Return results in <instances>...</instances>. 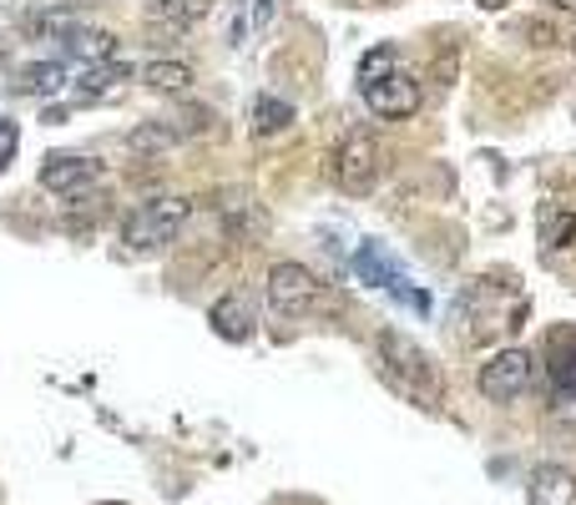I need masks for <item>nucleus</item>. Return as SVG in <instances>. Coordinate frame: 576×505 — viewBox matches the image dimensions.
I'll return each instance as SVG.
<instances>
[{
	"label": "nucleus",
	"mask_w": 576,
	"mask_h": 505,
	"mask_svg": "<svg viewBox=\"0 0 576 505\" xmlns=\"http://www.w3.org/2000/svg\"><path fill=\"white\" fill-rule=\"evenodd\" d=\"M374 354H380V379L395 389L399 399H409V405H420V409L440 405V374H435L430 354H425L415 339H405L399 329H384V334L374 339Z\"/></svg>",
	"instance_id": "obj_1"
},
{
	"label": "nucleus",
	"mask_w": 576,
	"mask_h": 505,
	"mask_svg": "<svg viewBox=\"0 0 576 505\" xmlns=\"http://www.w3.org/2000/svg\"><path fill=\"white\" fill-rule=\"evenodd\" d=\"M188 213H192L188 197H152V203L132 207L121 217V243H127V253H162L182 233Z\"/></svg>",
	"instance_id": "obj_2"
},
{
	"label": "nucleus",
	"mask_w": 576,
	"mask_h": 505,
	"mask_svg": "<svg viewBox=\"0 0 576 505\" xmlns=\"http://www.w3.org/2000/svg\"><path fill=\"white\" fill-rule=\"evenodd\" d=\"M380 168H384V152H380L374 127H349L344 142H339V152H334V182L344 187L349 197H364V193H374Z\"/></svg>",
	"instance_id": "obj_3"
},
{
	"label": "nucleus",
	"mask_w": 576,
	"mask_h": 505,
	"mask_svg": "<svg viewBox=\"0 0 576 505\" xmlns=\"http://www.w3.org/2000/svg\"><path fill=\"white\" fill-rule=\"evenodd\" d=\"M360 92H364V107L384 121H405L420 111V82L409 72H384L374 82H360Z\"/></svg>",
	"instance_id": "obj_4"
},
{
	"label": "nucleus",
	"mask_w": 576,
	"mask_h": 505,
	"mask_svg": "<svg viewBox=\"0 0 576 505\" xmlns=\"http://www.w3.org/2000/svg\"><path fill=\"white\" fill-rule=\"evenodd\" d=\"M264 293L278 313L299 319V313H309L313 303H319V278H313L303 264H274L264 278Z\"/></svg>",
	"instance_id": "obj_5"
},
{
	"label": "nucleus",
	"mask_w": 576,
	"mask_h": 505,
	"mask_svg": "<svg viewBox=\"0 0 576 505\" xmlns=\"http://www.w3.org/2000/svg\"><path fill=\"white\" fill-rule=\"evenodd\" d=\"M531 385V354L526 350H501L491 359L480 364V395L491 399V405H511L521 399Z\"/></svg>",
	"instance_id": "obj_6"
},
{
	"label": "nucleus",
	"mask_w": 576,
	"mask_h": 505,
	"mask_svg": "<svg viewBox=\"0 0 576 505\" xmlns=\"http://www.w3.org/2000/svg\"><path fill=\"white\" fill-rule=\"evenodd\" d=\"M41 187L56 197H66V203H86L96 187V162L92 157H76V152H51L46 162H41Z\"/></svg>",
	"instance_id": "obj_7"
},
{
	"label": "nucleus",
	"mask_w": 576,
	"mask_h": 505,
	"mask_svg": "<svg viewBox=\"0 0 576 505\" xmlns=\"http://www.w3.org/2000/svg\"><path fill=\"white\" fill-rule=\"evenodd\" d=\"M56 46H61V61H86V66H96V61H107L111 51H117V36L102 31V25H76L72 21Z\"/></svg>",
	"instance_id": "obj_8"
},
{
	"label": "nucleus",
	"mask_w": 576,
	"mask_h": 505,
	"mask_svg": "<svg viewBox=\"0 0 576 505\" xmlns=\"http://www.w3.org/2000/svg\"><path fill=\"white\" fill-rule=\"evenodd\" d=\"M531 505H576V475L566 465H536L526 481Z\"/></svg>",
	"instance_id": "obj_9"
},
{
	"label": "nucleus",
	"mask_w": 576,
	"mask_h": 505,
	"mask_svg": "<svg viewBox=\"0 0 576 505\" xmlns=\"http://www.w3.org/2000/svg\"><path fill=\"white\" fill-rule=\"evenodd\" d=\"M217 217H223V228L233 233V238H253V233H264V207L253 203L248 193H223L217 197Z\"/></svg>",
	"instance_id": "obj_10"
},
{
	"label": "nucleus",
	"mask_w": 576,
	"mask_h": 505,
	"mask_svg": "<svg viewBox=\"0 0 576 505\" xmlns=\"http://www.w3.org/2000/svg\"><path fill=\"white\" fill-rule=\"evenodd\" d=\"M207 324H213L217 339H228V344H243V339H253V309L238 299V293H228V299H217V303H213Z\"/></svg>",
	"instance_id": "obj_11"
},
{
	"label": "nucleus",
	"mask_w": 576,
	"mask_h": 505,
	"mask_svg": "<svg viewBox=\"0 0 576 505\" xmlns=\"http://www.w3.org/2000/svg\"><path fill=\"white\" fill-rule=\"evenodd\" d=\"M15 86H21L25 97H56L61 86H66V61H31V66H21V76H15Z\"/></svg>",
	"instance_id": "obj_12"
},
{
	"label": "nucleus",
	"mask_w": 576,
	"mask_h": 505,
	"mask_svg": "<svg viewBox=\"0 0 576 505\" xmlns=\"http://www.w3.org/2000/svg\"><path fill=\"white\" fill-rule=\"evenodd\" d=\"M207 11H213V0H152V6H147V21L188 31V25H198Z\"/></svg>",
	"instance_id": "obj_13"
},
{
	"label": "nucleus",
	"mask_w": 576,
	"mask_h": 505,
	"mask_svg": "<svg viewBox=\"0 0 576 505\" xmlns=\"http://www.w3.org/2000/svg\"><path fill=\"white\" fill-rule=\"evenodd\" d=\"M137 82L147 86V92H188L192 86V66H182V61H147V66H137Z\"/></svg>",
	"instance_id": "obj_14"
},
{
	"label": "nucleus",
	"mask_w": 576,
	"mask_h": 505,
	"mask_svg": "<svg viewBox=\"0 0 576 505\" xmlns=\"http://www.w3.org/2000/svg\"><path fill=\"white\" fill-rule=\"evenodd\" d=\"M354 273H360L364 283H374V289H384V283H390V289H395V283H399L395 264H390V258H384V248H380V243H364V248L354 253Z\"/></svg>",
	"instance_id": "obj_15"
},
{
	"label": "nucleus",
	"mask_w": 576,
	"mask_h": 505,
	"mask_svg": "<svg viewBox=\"0 0 576 505\" xmlns=\"http://www.w3.org/2000/svg\"><path fill=\"white\" fill-rule=\"evenodd\" d=\"M288 121H294V107H288L284 97H258V101H253V132H258V137L284 132Z\"/></svg>",
	"instance_id": "obj_16"
},
{
	"label": "nucleus",
	"mask_w": 576,
	"mask_h": 505,
	"mask_svg": "<svg viewBox=\"0 0 576 505\" xmlns=\"http://www.w3.org/2000/svg\"><path fill=\"white\" fill-rule=\"evenodd\" d=\"M178 142V127H162V121H147L137 132H127V147L132 152H162V147Z\"/></svg>",
	"instance_id": "obj_17"
},
{
	"label": "nucleus",
	"mask_w": 576,
	"mask_h": 505,
	"mask_svg": "<svg viewBox=\"0 0 576 505\" xmlns=\"http://www.w3.org/2000/svg\"><path fill=\"white\" fill-rule=\"evenodd\" d=\"M127 76H132V66H102V61H96V66H86L82 72V97H96V92H107V86H117V82H127Z\"/></svg>",
	"instance_id": "obj_18"
},
{
	"label": "nucleus",
	"mask_w": 576,
	"mask_h": 505,
	"mask_svg": "<svg viewBox=\"0 0 576 505\" xmlns=\"http://www.w3.org/2000/svg\"><path fill=\"white\" fill-rule=\"evenodd\" d=\"M552 385H556V395H562V399L576 395V350H562V344H556V354H552Z\"/></svg>",
	"instance_id": "obj_19"
},
{
	"label": "nucleus",
	"mask_w": 576,
	"mask_h": 505,
	"mask_svg": "<svg viewBox=\"0 0 576 505\" xmlns=\"http://www.w3.org/2000/svg\"><path fill=\"white\" fill-rule=\"evenodd\" d=\"M384 72H395V46H374L370 56L360 61V82H374V76Z\"/></svg>",
	"instance_id": "obj_20"
},
{
	"label": "nucleus",
	"mask_w": 576,
	"mask_h": 505,
	"mask_svg": "<svg viewBox=\"0 0 576 505\" xmlns=\"http://www.w3.org/2000/svg\"><path fill=\"white\" fill-rule=\"evenodd\" d=\"M15 157V121L0 117V172H6V162Z\"/></svg>",
	"instance_id": "obj_21"
},
{
	"label": "nucleus",
	"mask_w": 576,
	"mask_h": 505,
	"mask_svg": "<svg viewBox=\"0 0 576 505\" xmlns=\"http://www.w3.org/2000/svg\"><path fill=\"white\" fill-rule=\"evenodd\" d=\"M521 31H526V36H531V46H556V31H552V25L526 21V25H521Z\"/></svg>",
	"instance_id": "obj_22"
},
{
	"label": "nucleus",
	"mask_w": 576,
	"mask_h": 505,
	"mask_svg": "<svg viewBox=\"0 0 576 505\" xmlns=\"http://www.w3.org/2000/svg\"><path fill=\"white\" fill-rule=\"evenodd\" d=\"M572 238H576V217H562V228H556L552 248H572Z\"/></svg>",
	"instance_id": "obj_23"
},
{
	"label": "nucleus",
	"mask_w": 576,
	"mask_h": 505,
	"mask_svg": "<svg viewBox=\"0 0 576 505\" xmlns=\"http://www.w3.org/2000/svg\"><path fill=\"white\" fill-rule=\"evenodd\" d=\"M274 11H278V0H258V6H253V21H258V31L274 21Z\"/></svg>",
	"instance_id": "obj_24"
},
{
	"label": "nucleus",
	"mask_w": 576,
	"mask_h": 505,
	"mask_svg": "<svg viewBox=\"0 0 576 505\" xmlns=\"http://www.w3.org/2000/svg\"><path fill=\"white\" fill-rule=\"evenodd\" d=\"M480 6H486V11H501V6H505V0H480Z\"/></svg>",
	"instance_id": "obj_25"
},
{
	"label": "nucleus",
	"mask_w": 576,
	"mask_h": 505,
	"mask_svg": "<svg viewBox=\"0 0 576 505\" xmlns=\"http://www.w3.org/2000/svg\"><path fill=\"white\" fill-rule=\"evenodd\" d=\"M556 6H562V11H576V0H556Z\"/></svg>",
	"instance_id": "obj_26"
},
{
	"label": "nucleus",
	"mask_w": 576,
	"mask_h": 505,
	"mask_svg": "<svg viewBox=\"0 0 576 505\" xmlns=\"http://www.w3.org/2000/svg\"><path fill=\"white\" fill-rule=\"evenodd\" d=\"M0 6H31V0H0Z\"/></svg>",
	"instance_id": "obj_27"
},
{
	"label": "nucleus",
	"mask_w": 576,
	"mask_h": 505,
	"mask_svg": "<svg viewBox=\"0 0 576 505\" xmlns=\"http://www.w3.org/2000/svg\"><path fill=\"white\" fill-rule=\"evenodd\" d=\"M572 51H576V36H572Z\"/></svg>",
	"instance_id": "obj_28"
},
{
	"label": "nucleus",
	"mask_w": 576,
	"mask_h": 505,
	"mask_svg": "<svg viewBox=\"0 0 576 505\" xmlns=\"http://www.w3.org/2000/svg\"><path fill=\"white\" fill-rule=\"evenodd\" d=\"M0 56H6V51H0Z\"/></svg>",
	"instance_id": "obj_29"
}]
</instances>
